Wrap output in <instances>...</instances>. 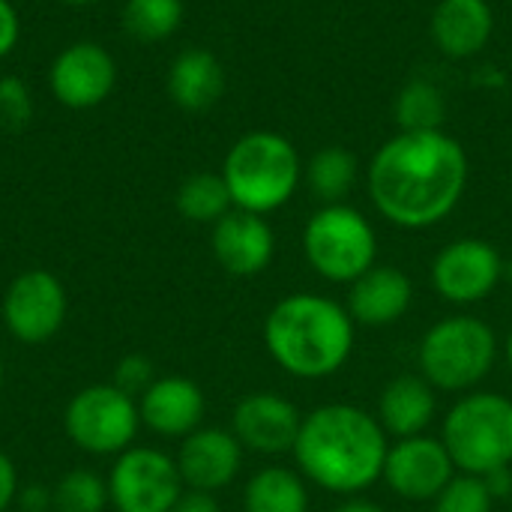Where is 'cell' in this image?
Wrapping results in <instances>:
<instances>
[{
  "label": "cell",
  "instance_id": "obj_31",
  "mask_svg": "<svg viewBox=\"0 0 512 512\" xmlns=\"http://www.w3.org/2000/svg\"><path fill=\"white\" fill-rule=\"evenodd\" d=\"M18 36H21L18 12H15V6L9 0H0V60H6L15 51Z\"/></svg>",
  "mask_w": 512,
  "mask_h": 512
},
{
  "label": "cell",
  "instance_id": "obj_4",
  "mask_svg": "<svg viewBox=\"0 0 512 512\" xmlns=\"http://www.w3.org/2000/svg\"><path fill=\"white\" fill-rule=\"evenodd\" d=\"M219 174L237 210L267 216L294 198L303 180V159L285 135L255 129L231 144Z\"/></svg>",
  "mask_w": 512,
  "mask_h": 512
},
{
  "label": "cell",
  "instance_id": "obj_36",
  "mask_svg": "<svg viewBox=\"0 0 512 512\" xmlns=\"http://www.w3.org/2000/svg\"><path fill=\"white\" fill-rule=\"evenodd\" d=\"M63 3H69V6H90V3H99V0H63Z\"/></svg>",
  "mask_w": 512,
  "mask_h": 512
},
{
  "label": "cell",
  "instance_id": "obj_30",
  "mask_svg": "<svg viewBox=\"0 0 512 512\" xmlns=\"http://www.w3.org/2000/svg\"><path fill=\"white\" fill-rule=\"evenodd\" d=\"M153 363L141 354H129L114 366V387H120L123 393H129L132 399H138L150 384H153Z\"/></svg>",
  "mask_w": 512,
  "mask_h": 512
},
{
  "label": "cell",
  "instance_id": "obj_11",
  "mask_svg": "<svg viewBox=\"0 0 512 512\" xmlns=\"http://www.w3.org/2000/svg\"><path fill=\"white\" fill-rule=\"evenodd\" d=\"M429 276H432V288L447 303L474 306L498 288L504 276V258L489 240L462 237L447 243L435 255Z\"/></svg>",
  "mask_w": 512,
  "mask_h": 512
},
{
  "label": "cell",
  "instance_id": "obj_26",
  "mask_svg": "<svg viewBox=\"0 0 512 512\" xmlns=\"http://www.w3.org/2000/svg\"><path fill=\"white\" fill-rule=\"evenodd\" d=\"M183 24V0H126L123 27L135 42H162Z\"/></svg>",
  "mask_w": 512,
  "mask_h": 512
},
{
  "label": "cell",
  "instance_id": "obj_32",
  "mask_svg": "<svg viewBox=\"0 0 512 512\" xmlns=\"http://www.w3.org/2000/svg\"><path fill=\"white\" fill-rule=\"evenodd\" d=\"M18 468H15V462L0 450V512H6L12 504H15V498H18Z\"/></svg>",
  "mask_w": 512,
  "mask_h": 512
},
{
  "label": "cell",
  "instance_id": "obj_12",
  "mask_svg": "<svg viewBox=\"0 0 512 512\" xmlns=\"http://www.w3.org/2000/svg\"><path fill=\"white\" fill-rule=\"evenodd\" d=\"M114 84L117 60L105 45L90 39L66 45L48 69V87L54 99L75 111L102 105L114 93Z\"/></svg>",
  "mask_w": 512,
  "mask_h": 512
},
{
  "label": "cell",
  "instance_id": "obj_1",
  "mask_svg": "<svg viewBox=\"0 0 512 512\" xmlns=\"http://www.w3.org/2000/svg\"><path fill=\"white\" fill-rule=\"evenodd\" d=\"M468 171L465 147L444 129L399 132L369 165V198L399 228H432L459 207Z\"/></svg>",
  "mask_w": 512,
  "mask_h": 512
},
{
  "label": "cell",
  "instance_id": "obj_37",
  "mask_svg": "<svg viewBox=\"0 0 512 512\" xmlns=\"http://www.w3.org/2000/svg\"><path fill=\"white\" fill-rule=\"evenodd\" d=\"M507 363H510V369H512V333L507 336Z\"/></svg>",
  "mask_w": 512,
  "mask_h": 512
},
{
  "label": "cell",
  "instance_id": "obj_38",
  "mask_svg": "<svg viewBox=\"0 0 512 512\" xmlns=\"http://www.w3.org/2000/svg\"><path fill=\"white\" fill-rule=\"evenodd\" d=\"M0 387H3V357H0Z\"/></svg>",
  "mask_w": 512,
  "mask_h": 512
},
{
  "label": "cell",
  "instance_id": "obj_14",
  "mask_svg": "<svg viewBox=\"0 0 512 512\" xmlns=\"http://www.w3.org/2000/svg\"><path fill=\"white\" fill-rule=\"evenodd\" d=\"M303 426V414L294 402L276 393H249L237 402L231 417V432L243 450L261 456L291 453Z\"/></svg>",
  "mask_w": 512,
  "mask_h": 512
},
{
  "label": "cell",
  "instance_id": "obj_3",
  "mask_svg": "<svg viewBox=\"0 0 512 512\" xmlns=\"http://www.w3.org/2000/svg\"><path fill=\"white\" fill-rule=\"evenodd\" d=\"M354 318L330 297L303 291L282 297L264 318L267 354L294 378L336 375L354 351Z\"/></svg>",
  "mask_w": 512,
  "mask_h": 512
},
{
  "label": "cell",
  "instance_id": "obj_20",
  "mask_svg": "<svg viewBox=\"0 0 512 512\" xmlns=\"http://www.w3.org/2000/svg\"><path fill=\"white\" fill-rule=\"evenodd\" d=\"M435 387L423 375H399L393 378L378 399V423L396 441L423 435L438 411Z\"/></svg>",
  "mask_w": 512,
  "mask_h": 512
},
{
  "label": "cell",
  "instance_id": "obj_10",
  "mask_svg": "<svg viewBox=\"0 0 512 512\" xmlns=\"http://www.w3.org/2000/svg\"><path fill=\"white\" fill-rule=\"evenodd\" d=\"M69 297L63 282L48 270H27L15 276L3 294V324L21 345H42L60 333Z\"/></svg>",
  "mask_w": 512,
  "mask_h": 512
},
{
  "label": "cell",
  "instance_id": "obj_5",
  "mask_svg": "<svg viewBox=\"0 0 512 512\" xmlns=\"http://www.w3.org/2000/svg\"><path fill=\"white\" fill-rule=\"evenodd\" d=\"M441 441L462 474L486 477L512 465V399L501 393H465L444 417Z\"/></svg>",
  "mask_w": 512,
  "mask_h": 512
},
{
  "label": "cell",
  "instance_id": "obj_27",
  "mask_svg": "<svg viewBox=\"0 0 512 512\" xmlns=\"http://www.w3.org/2000/svg\"><path fill=\"white\" fill-rule=\"evenodd\" d=\"M108 504H111L108 480H102L99 474L87 468L63 474L57 486L51 489L54 512H105Z\"/></svg>",
  "mask_w": 512,
  "mask_h": 512
},
{
  "label": "cell",
  "instance_id": "obj_18",
  "mask_svg": "<svg viewBox=\"0 0 512 512\" xmlns=\"http://www.w3.org/2000/svg\"><path fill=\"white\" fill-rule=\"evenodd\" d=\"M411 303H414L411 276L399 267L375 264L372 270H366L360 279L351 282L345 309L354 318V324L381 330V327L402 321Z\"/></svg>",
  "mask_w": 512,
  "mask_h": 512
},
{
  "label": "cell",
  "instance_id": "obj_13",
  "mask_svg": "<svg viewBox=\"0 0 512 512\" xmlns=\"http://www.w3.org/2000/svg\"><path fill=\"white\" fill-rule=\"evenodd\" d=\"M456 477V465L441 438L414 435L387 450L381 480L405 501H435Z\"/></svg>",
  "mask_w": 512,
  "mask_h": 512
},
{
  "label": "cell",
  "instance_id": "obj_9",
  "mask_svg": "<svg viewBox=\"0 0 512 512\" xmlns=\"http://www.w3.org/2000/svg\"><path fill=\"white\" fill-rule=\"evenodd\" d=\"M183 492L177 459L153 447H129L108 474V495L117 512H171Z\"/></svg>",
  "mask_w": 512,
  "mask_h": 512
},
{
  "label": "cell",
  "instance_id": "obj_19",
  "mask_svg": "<svg viewBox=\"0 0 512 512\" xmlns=\"http://www.w3.org/2000/svg\"><path fill=\"white\" fill-rule=\"evenodd\" d=\"M432 42L453 60L480 54L495 33V12L489 0H441L429 21Z\"/></svg>",
  "mask_w": 512,
  "mask_h": 512
},
{
  "label": "cell",
  "instance_id": "obj_21",
  "mask_svg": "<svg viewBox=\"0 0 512 512\" xmlns=\"http://www.w3.org/2000/svg\"><path fill=\"white\" fill-rule=\"evenodd\" d=\"M168 93L183 111H207L225 93V69L207 48H186L171 60Z\"/></svg>",
  "mask_w": 512,
  "mask_h": 512
},
{
  "label": "cell",
  "instance_id": "obj_8",
  "mask_svg": "<svg viewBox=\"0 0 512 512\" xmlns=\"http://www.w3.org/2000/svg\"><path fill=\"white\" fill-rule=\"evenodd\" d=\"M69 441L90 456H120L135 447L141 429L138 399L114 384H93L78 390L63 414Z\"/></svg>",
  "mask_w": 512,
  "mask_h": 512
},
{
  "label": "cell",
  "instance_id": "obj_15",
  "mask_svg": "<svg viewBox=\"0 0 512 512\" xmlns=\"http://www.w3.org/2000/svg\"><path fill=\"white\" fill-rule=\"evenodd\" d=\"M210 249L225 273L237 279H252L270 267L276 252V237L264 216L234 207L213 225Z\"/></svg>",
  "mask_w": 512,
  "mask_h": 512
},
{
  "label": "cell",
  "instance_id": "obj_34",
  "mask_svg": "<svg viewBox=\"0 0 512 512\" xmlns=\"http://www.w3.org/2000/svg\"><path fill=\"white\" fill-rule=\"evenodd\" d=\"M18 498H21L24 512H45V507H51V492L42 486H27L18 492Z\"/></svg>",
  "mask_w": 512,
  "mask_h": 512
},
{
  "label": "cell",
  "instance_id": "obj_22",
  "mask_svg": "<svg viewBox=\"0 0 512 512\" xmlns=\"http://www.w3.org/2000/svg\"><path fill=\"white\" fill-rule=\"evenodd\" d=\"M246 512H309L306 477L288 468H261L243 492Z\"/></svg>",
  "mask_w": 512,
  "mask_h": 512
},
{
  "label": "cell",
  "instance_id": "obj_25",
  "mask_svg": "<svg viewBox=\"0 0 512 512\" xmlns=\"http://www.w3.org/2000/svg\"><path fill=\"white\" fill-rule=\"evenodd\" d=\"M177 210L189 222L216 225L225 213L234 210L225 177L213 174V171H198V174L186 177L177 189Z\"/></svg>",
  "mask_w": 512,
  "mask_h": 512
},
{
  "label": "cell",
  "instance_id": "obj_2",
  "mask_svg": "<svg viewBox=\"0 0 512 512\" xmlns=\"http://www.w3.org/2000/svg\"><path fill=\"white\" fill-rule=\"evenodd\" d=\"M390 435L369 411L345 402H330L303 417L294 459L300 474L333 492L354 498L381 480Z\"/></svg>",
  "mask_w": 512,
  "mask_h": 512
},
{
  "label": "cell",
  "instance_id": "obj_23",
  "mask_svg": "<svg viewBox=\"0 0 512 512\" xmlns=\"http://www.w3.org/2000/svg\"><path fill=\"white\" fill-rule=\"evenodd\" d=\"M360 177V162L345 147H321L303 165V180L309 192L324 204H345Z\"/></svg>",
  "mask_w": 512,
  "mask_h": 512
},
{
  "label": "cell",
  "instance_id": "obj_35",
  "mask_svg": "<svg viewBox=\"0 0 512 512\" xmlns=\"http://www.w3.org/2000/svg\"><path fill=\"white\" fill-rule=\"evenodd\" d=\"M336 512H387L381 504H375V501H369V498H360V495H354V498H348L345 504H339Z\"/></svg>",
  "mask_w": 512,
  "mask_h": 512
},
{
  "label": "cell",
  "instance_id": "obj_16",
  "mask_svg": "<svg viewBox=\"0 0 512 512\" xmlns=\"http://www.w3.org/2000/svg\"><path fill=\"white\" fill-rule=\"evenodd\" d=\"M243 465V444L228 429H195L183 438L177 453V471L186 489L210 492L231 486Z\"/></svg>",
  "mask_w": 512,
  "mask_h": 512
},
{
  "label": "cell",
  "instance_id": "obj_6",
  "mask_svg": "<svg viewBox=\"0 0 512 512\" xmlns=\"http://www.w3.org/2000/svg\"><path fill=\"white\" fill-rule=\"evenodd\" d=\"M495 330L474 315H453L432 324L420 342V375L444 393L474 390L495 366Z\"/></svg>",
  "mask_w": 512,
  "mask_h": 512
},
{
  "label": "cell",
  "instance_id": "obj_28",
  "mask_svg": "<svg viewBox=\"0 0 512 512\" xmlns=\"http://www.w3.org/2000/svg\"><path fill=\"white\" fill-rule=\"evenodd\" d=\"M495 498L483 477L456 474L435 498V512H492Z\"/></svg>",
  "mask_w": 512,
  "mask_h": 512
},
{
  "label": "cell",
  "instance_id": "obj_7",
  "mask_svg": "<svg viewBox=\"0 0 512 512\" xmlns=\"http://www.w3.org/2000/svg\"><path fill=\"white\" fill-rule=\"evenodd\" d=\"M303 252L309 267L336 285H351L378 261V237L372 222L348 204H324L303 228Z\"/></svg>",
  "mask_w": 512,
  "mask_h": 512
},
{
  "label": "cell",
  "instance_id": "obj_24",
  "mask_svg": "<svg viewBox=\"0 0 512 512\" xmlns=\"http://www.w3.org/2000/svg\"><path fill=\"white\" fill-rule=\"evenodd\" d=\"M393 117L399 123V132H435L444 129L447 99L435 81L414 78L399 90L393 102Z\"/></svg>",
  "mask_w": 512,
  "mask_h": 512
},
{
  "label": "cell",
  "instance_id": "obj_29",
  "mask_svg": "<svg viewBox=\"0 0 512 512\" xmlns=\"http://www.w3.org/2000/svg\"><path fill=\"white\" fill-rule=\"evenodd\" d=\"M30 117H33L30 87L15 75H3L0 78V126L15 132V129H24Z\"/></svg>",
  "mask_w": 512,
  "mask_h": 512
},
{
  "label": "cell",
  "instance_id": "obj_33",
  "mask_svg": "<svg viewBox=\"0 0 512 512\" xmlns=\"http://www.w3.org/2000/svg\"><path fill=\"white\" fill-rule=\"evenodd\" d=\"M171 512H222L219 501L210 492H198V489H186L180 495V501L174 504Z\"/></svg>",
  "mask_w": 512,
  "mask_h": 512
},
{
  "label": "cell",
  "instance_id": "obj_17",
  "mask_svg": "<svg viewBox=\"0 0 512 512\" xmlns=\"http://www.w3.org/2000/svg\"><path fill=\"white\" fill-rule=\"evenodd\" d=\"M207 402L195 381L183 375H165L156 378L141 396H138V414L141 423L162 435V438H186L195 429H201Z\"/></svg>",
  "mask_w": 512,
  "mask_h": 512
}]
</instances>
